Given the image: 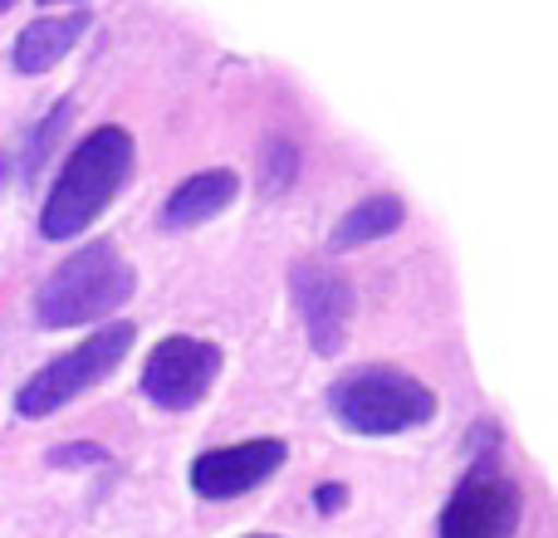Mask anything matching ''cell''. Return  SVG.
I'll return each mask as SVG.
<instances>
[{
	"mask_svg": "<svg viewBox=\"0 0 558 538\" xmlns=\"http://www.w3.org/2000/svg\"><path fill=\"white\" fill-rule=\"evenodd\" d=\"M133 176V137L123 127H94L84 143L69 152L64 172L54 176L45 196V211H39V231L49 241H69V235H84L98 216L108 211L123 182Z\"/></svg>",
	"mask_w": 558,
	"mask_h": 538,
	"instance_id": "6da1fadb",
	"label": "cell"
},
{
	"mask_svg": "<svg viewBox=\"0 0 558 538\" xmlns=\"http://www.w3.org/2000/svg\"><path fill=\"white\" fill-rule=\"evenodd\" d=\"M137 289V274L123 255L108 241L84 245L78 255H69L45 284L35 289V318L39 328H78L108 318L113 308H123Z\"/></svg>",
	"mask_w": 558,
	"mask_h": 538,
	"instance_id": "7a4b0ae2",
	"label": "cell"
},
{
	"mask_svg": "<svg viewBox=\"0 0 558 538\" xmlns=\"http://www.w3.org/2000/svg\"><path fill=\"white\" fill-rule=\"evenodd\" d=\"M333 416L357 436H397L416 431L436 416V396L426 382H416L402 367H353L328 392Z\"/></svg>",
	"mask_w": 558,
	"mask_h": 538,
	"instance_id": "3957f363",
	"label": "cell"
},
{
	"mask_svg": "<svg viewBox=\"0 0 558 538\" xmlns=\"http://www.w3.org/2000/svg\"><path fill=\"white\" fill-rule=\"evenodd\" d=\"M133 338H137L133 323H108V328H98L88 343L69 347L64 357L45 363L25 387H20V392H15V412H20V416H54L59 406H69L74 396H84L88 387L104 382V377L128 357Z\"/></svg>",
	"mask_w": 558,
	"mask_h": 538,
	"instance_id": "277c9868",
	"label": "cell"
},
{
	"mask_svg": "<svg viewBox=\"0 0 558 538\" xmlns=\"http://www.w3.org/2000/svg\"><path fill=\"white\" fill-rule=\"evenodd\" d=\"M221 377V347L206 338H162L143 363V392L162 412H192Z\"/></svg>",
	"mask_w": 558,
	"mask_h": 538,
	"instance_id": "5b68a950",
	"label": "cell"
},
{
	"mask_svg": "<svg viewBox=\"0 0 558 538\" xmlns=\"http://www.w3.org/2000/svg\"><path fill=\"white\" fill-rule=\"evenodd\" d=\"M520 519H524L520 485L500 470H471L446 500L436 538H514Z\"/></svg>",
	"mask_w": 558,
	"mask_h": 538,
	"instance_id": "8992f818",
	"label": "cell"
},
{
	"mask_svg": "<svg viewBox=\"0 0 558 538\" xmlns=\"http://www.w3.org/2000/svg\"><path fill=\"white\" fill-rule=\"evenodd\" d=\"M284 461H289V445L275 441V436L216 445V451H202L192 461V490L202 500H235V494H251L255 485H265Z\"/></svg>",
	"mask_w": 558,
	"mask_h": 538,
	"instance_id": "52a82bcc",
	"label": "cell"
},
{
	"mask_svg": "<svg viewBox=\"0 0 558 538\" xmlns=\"http://www.w3.org/2000/svg\"><path fill=\"white\" fill-rule=\"evenodd\" d=\"M289 284H294V304L308 328L314 353L318 357L343 353L348 328H353V284L338 269H318V265H299Z\"/></svg>",
	"mask_w": 558,
	"mask_h": 538,
	"instance_id": "ba28073f",
	"label": "cell"
},
{
	"mask_svg": "<svg viewBox=\"0 0 558 538\" xmlns=\"http://www.w3.org/2000/svg\"><path fill=\"white\" fill-rule=\"evenodd\" d=\"M235 192H241V182H235V172H226V167L196 172L167 196L157 221H162V231H192V225H206L211 216H221L226 206L235 201Z\"/></svg>",
	"mask_w": 558,
	"mask_h": 538,
	"instance_id": "9c48e42d",
	"label": "cell"
},
{
	"mask_svg": "<svg viewBox=\"0 0 558 538\" xmlns=\"http://www.w3.org/2000/svg\"><path fill=\"white\" fill-rule=\"evenodd\" d=\"M88 29V15L78 10V15H45L35 20V25L20 29L15 39V69L20 74H45V69H54L59 59L74 49V39Z\"/></svg>",
	"mask_w": 558,
	"mask_h": 538,
	"instance_id": "30bf717a",
	"label": "cell"
},
{
	"mask_svg": "<svg viewBox=\"0 0 558 538\" xmlns=\"http://www.w3.org/2000/svg\"><path fill=\"white\" fill-rule=\"evenodd\" d=\"M402 221H407L402 196H387V192L363 196V201L333 225V250H357V245H367V241H383V235L402 231Z\"/></svg>",
	"mask_w": 558,
	"mask_h": 538,
	"instance_id": "8fae6325",
	"label": "cell"
},
{
	"mask_svg": "<svg viewBox=\"0 0 558 538\" xmlns=\"http://www.w3.org/2000/svg\"><path fill=\"white\" fill-rule=\"evenodd\" d=\"M294 172H299V152H294V147H289V143H270V147H265V176H260L265 196L289 192V186H294Z\"/></svg>",
	"mask_w": 558,
	"mask_h": 538,
	"instance_id": "7c38bea8",
	"label": "cell"
},
{
	"mask_svg": "<svg viewBox=\"0 0 558 538\" xmlns=\"http://www.w3.org/2000/svg\"><path fill=\"white\" fill-rule=\"evenodd\" d=\"M69 123V103H59L54 108V118H45V123H39V133L29 137V157H25V176H35L39 172V162H45V147L54 143L59 137V127Z\"/></svg>",
	"mask_w": 558,
	"mask_h": 538,
	"instance_id": "4fadbf2b",
	"label": "cell"
},
{
	"mask_svg": "<svg viewBox=\"0 0 558 538\" xmlns=\"http://www.w3.org/2000/svg\"><path fill=\"white\" fill-rule=\"evenodd\" d=\"M49 461H54V465H69V461H104V451H98V445H64V451H54Z\"/></svg>",
	"mask_w": 558,
	"mask_h": 538,
	"instance_id": "5bb4252c",
	"label": "cell"
},
{
	"mask_svg": "<svg viewBox=\"0 0 558 538\" xmlns=\"http://www.w3.org/2000/svg\"><path fill=\"white\" fill-rule=\"evenodd\" d=\"M314 500H318V510H328V514H333V510H343L348 490H343V485H318V494H314Z\"/></svg>",
	"mask_w": 558,
	"mask_h": 538,
	"instance_id": "9a60e30c",
	"label": "cell"
},
{
	"mask_svg": "<svg viewBox=\"0 0 558 538\" xmlns=\"http://www.w3.org/2000/svg\"><path fill=\"white\" fill-rule=\"evenodd\" d=\"M5 172H10V162H5V152H0V182H5Z\"/></svg>",
	"mask_w": 558,
	"mask_h": 538,
	"instance_id": "2e32d148",
	"label": "cell"
},
{
	"mask_svg": "<svg viewBox=\"0 0 558 538\" xmlns=\"http://www.w3.org/2000/svg\"><path fill=\"white\" fill-rule=\"evenodd\" d=\"M10 5H15V0H0V15H5V10H10Z\"/></svg>",
	"mask_w": 558,
	"mask_h": 538,
	"instance_id": "e0dca14e",
	"label": "cell"
},
{
	"mask_svg": "<svg viewBox=\"0 0 558 538\" xmlns=\"http://www.w3.org/2000/svg\"><path fill=\"white\" fill-rule=\"evenodd\" d=\"M251 538H275V534H251Z\"/></svg>",
	"mask_w": 558,
	"mask_h": 538,
	"instance_id": "ac0fdd59",
	"label": "cell"
},
{
	"mask_svg": "<svg viewBox=\"0 0 558 538\" xmlns=\"http://www.w3.org/2000/svg\"><path fill=\"white\" fill-rule=\"evenodd\" d=\"M45 5H59V0H45Z\"/></svg>",
	"mask_w": 558,
	"mask_h": 538,
	"instance_id": "d6986e66",
	"label": "cell"
}]
</instances>
